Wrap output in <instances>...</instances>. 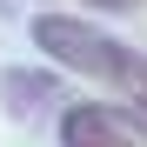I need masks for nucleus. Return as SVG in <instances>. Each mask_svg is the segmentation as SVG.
I'll use <instances>...</instances> for the list:
<instances>
[{
    "label": "nucleus",
    "mask_w": 147,
    "mask_h": 147,
    "mask_svg": "<svg viewBox=\"0 0 147 147\" xmlns=\"http://www.w3.org/2000/svg\"><path fill=\"white\" fill-rule=\"evenodd\" d=\"M34 40H40V54H54L67 74L100 80L107 94H120L127 107L147 114V54H134L127 40L87 27V20H67V13H40L34 20Z\"/></svg>",
    "instance_id": "nucleus-1"
},
{
    "label": "nucleus",
    "mask_w": 147,
    "mask_h": 147,
    "mask_svg": "<svg viewBox=\"0 0 147 147\" xmlns=\"http://www.w3.org/2000/svg\"><path fill=\"white\" fill-rule=\"evenodd\" d=\"M60 147H147V114L140 107L80 100V107L60 114Z\"/></svg>",
    "instance_id": "nucleus-2"
},
{
    "label": "nucleus",
    "mask_w": 147,
    "mask_h": 147,
    "mask_svg": "<svg viewBox=\"0 0 147 147\" xmlns=\"http://www.w3.org/2000/svg\"><path fill=\"white\" fill-rule=\"evenodd\" d=\"M87 7H114V13H120V7H134V0H87Z\"/></svg>",
    "instance_id": "nucleus-4"
},
{
    "label": "nucleus",
    "mask_w": 147,
    "mask_h": 147,
    "mask_svg": "<svg viewBox=\"0 0 147 147\" xmlns=\"http://www.w3.org/2000/svg\"><path fill=\"white\" fill-rule=\"evenodd\" d=\"M0 94H7V107L13 114H34V107H47V100H54V74H34V80H27V67H7V80H0Z\"/></svg>",
    "instance_id": "nucleus-3"
}]
</instances>
